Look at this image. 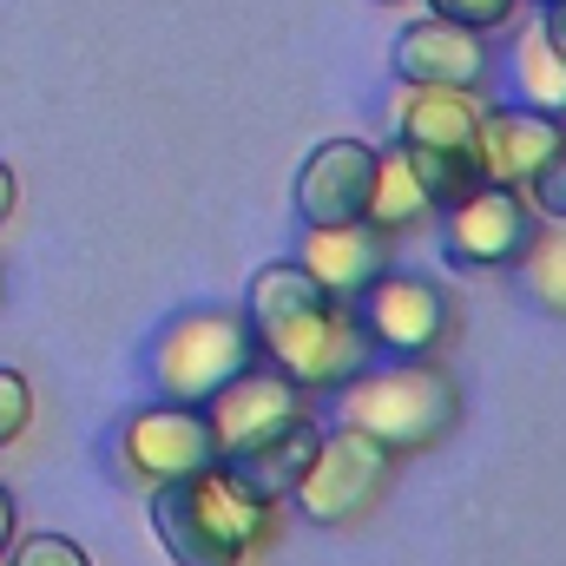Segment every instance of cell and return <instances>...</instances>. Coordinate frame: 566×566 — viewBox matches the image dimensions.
Returning <instances> with one entry per match:
<instances>
[{"label": "cell", "instance_id": "cell-13", "mask_svg": "<svg viewBox=\"0 0 566 566\" xmlns=\"http://www.w3.org/2000/svg\"><path fill=\"white\" fill-rule=\"evenodd\" d=\"M396 251H402V238L376 231L369 218H343V224H303V238H296V251H290V258L323 283L329 296L356 303L369 283L396 264Z\"/></svg>", "mask_w": 566, "mask_h": 566}, {"label": "cell", "instance_id": "cell-18", "mask_svg": "<svg viewBox=\"0 0 566 566\" xmlns=\"http://www.w3.org/2000/svg\"><path fill=\"white\" fill-rule=\"evenodd\" d=\"M507 277L521 283V296H527L541 316L566 323V218H541L534 244L521 251V264H514Z\"/></svg>", "mask_w": 566, "mask_h": 566}, {"label": "cell", "instance_id": "cell-6", "mask_svg": "<svg viewBox=\"0 0 566 566\" xmlns=\"http://www.w3.org/2000/svg\"><path fill=\"white\" fill-rule=\"evenodd\" d=\"M396 468L402 461L376 434H363L349 422H323V441H316V454H310V468H303V481H296V494L283 507H296L310 527H329V534L363 527L389 501Z\"/></svg>", "mask_w": 566, "mask_h": 566}, {"label": "cell", "instance_id": "cell-25", "mask_svg": "<svg viewBox=\"0 0 566 566\" xmlns=\"http://www.w3.org/2000/svg\"><path fill=\"white\" fill-rule=\"evenodd\" d=\"M541 33H547V40H554V46L566 53V0H554V7H541Z\"/></svg>", "mask_w": 566, "mask_h": 566}, {"label": "cell", "instance_id": "cell-9", "mask_svg": "<svg viewBox=\"0 0 566 566\" xmlns=\"http://www.w3.org/2000/svg\"><path fill=\"white\" fill-rule=\"evenodd\" d=\"M205 461H218V441H211L205 409H191V402L151 396V402H139V409L119 422V434H113V468H119V481H133L139 494L178 481V474H198Z\"/></svg>", "mask_w": 566, "mask_h": 566}, {"label": "cell", "instance_id": "cell-4", "mask_svg": "<svg viewBox=\"0 0 566 566\" xmlns=\"http://www.w3.org/2000/svg\"><path fill=\"white\" fill-rule=\"evenodd\" d=\"M258 356V336H251V316L238 303H185L171 310L151 343H145V389L165 396V402H211L231 376H244Z\"/></svg>", "mask_w": 566, "mask_h": 566}, {"label": "cell", "instance_id": "cell-22", "mask_svg": "<svg viewBox=\"0 0 566 566\" xmlns=\"http://www.w3.org/2000/svg\"><path fill=\"white\" fill-rule=\"evenodd\" d=\"M521 191H527V205H534L541 218H566V139L547 151V165H541Z\"/></svg>", "mask_w": 566, "mask_h": 566}, {"label": "cell", "instance_id": "cell-15", "mask_svg": "<svg viewBox=\"0 0 566 566\" xmlns=\"http://www.w3.org/2000/svg\"><path fill=\"white\" fill-rule=\"evenodd\" d=\"M501 80H507V99L547 113V119H566V53L541 33V20H527L501 60Z\"/></svg>", "mask_w": 566, "mask_h": 566}, {"label": "cell", "instance_id": "cell-24", "mask_svg": "<svg viewBox=\"0 0 566 566\" xmlns=\"http://www.w3.org/2000/svg\"><path fill=\"white\" fill-rule=\"evenodd\" d=\"M13 211H20V171H13V165L0 158V224H7Z\"/></svg>", "mask_w": 566, "mask_h": 566}, {"label": "cell", "instance_id": "cell-8", "mask_svg": "<svg viewBox=\"0 0 566 566\" xmlns=\"http://www.w3.org/2000/svg\"><path fill=\"white\" fill-rule=\"evenodd\" d=\"M441 231V258H448V271H481V277H507L514 264H521V251L534 244V231H541V211L527 205V191L521 185H474L468 198H454L441 218H434Z\"/></svg>", "mask_w": 566, "mask_h": 566}, {"label": "cell", "instance_id": "cell-23", "mask_svg": "<svg viewBox=\"0 0 566 566\" xmlns=\"http://www.w3.org/2000/svg\"><path fill=\"white\" fill-rule=\"evenodd\" d=\"M13 534H20V494L0 481V560H7V547H13Z\"/></svg>", "mask_w": 566, "mask_h": 566}, {"label": "cell", "instance_id": "cell-11", "mask_svg": "<svg viewBox=\"0 0 566 566\" xmlns=\"http://www.w3.org/2000/svg\"><path fill=\"white\" fill-rule=\"evenodd\" d=\"M205 409V422H211V441H218V461H231V454H244L251 441H264V434H277V428L303 422V416H316V396L310 389H296L283 369L271 363H251L244 376H231L211 402H198Z\"/></svg>", "mask_w": 566, "mask_h": 566}, {"label": "cell", "instance_id": "cell-20", "mask_svg": "<svg viewBox=\"0 0 566 566\" xmlns=\"http://www.w3.org/2000/svg\"><path fill=\"white\" fill-rule=\"evenodd\" d=\"M33 409H40V396H33V376L0 363V454L27 441V428H33Z\"/></svg>", "mask_w": 566, "mask_h": 566}, {"label": "cell", "instance_id": "cell-12", "mask_svg": "<svg viewBox=\"0 0 566 566\" xmlns=\"http://www.w3.org/2000/svg\"><path fill=\"white\" fill-rule=\"evenodd\" d=\"M376 158L382 145L356 139V133H336V139L310 145L296 178H290V211L296 224H343V218H363L369 211V185H376Z\"/></svg>", "mask_w": 566, "mask_h": 566}, {"label": "cell", "instance_id": "cell-3", "mask_svg": "<svg viewBox=\"0 0 566 566\" xmlns=\"http://www.w3.org/2000/svg\"><path fill=\"white\" fill-rule=\"evenodd\" d=\"M329 402H336V422L376 434L396 461L434 454L441 441L461 434V416H468V396L441 356H376Z\"/></svg>", "mask_w": 566, "mask_h": 566}, {"label": "cell", "instance_id": "cell-28", "mask_svg": "<svg viewBox=\"0 0 566 566\" xmlns=\"http://www.w3.org/2000/svg\"><path fill=\"white\" fill-rule=\"evenodd\" d=\"M0 303H7V271H0Z\"/></svg>", "mask_w": 566, "mask_h": 566}, {"label": "cell", "instance_id": "cell-21", "mask_svg": "<svg viewBox=\"0 0 566 566\" xmlns=\"http://www.w3.org/2000/svg\"><path fill=\"white\" fill-rule=\"evenodd\" d=\"M428 13H441V20H461V27H474V33H507V27H521V0H422Z\"/></svg>", "mask_w": 566, "mask_h": 566}, {"label": "cell", "instance_id": "cell-17", "mask_svg": "<svg viewBox=\"0 0 566 566\" xmlns=\"http://www.w3.org/2000/svg\"><path fill=\"white\" fill-rule=\"evenodd\" d=\"M376 231H389V238H422L434 231V198L422 191V178L409 171V158L396 151V145H382V158H376V185H369V211H363Z\"/></svg>", "mask_w": 566, "mask_h": 566}, {"label": "cell", "instance_id": "cell-27", "mask_svg": "<svg viewBox=\"0 0 566 566\" xmlns=\"http://www.w3.org/2000/svg\"><path fill=\"white\" fill-rule=\"evenodd\" d=\"M376 7H416V0H376Z\"/></svg>", "mask_w": 566, "mask_h": 566}, {"label": "cell", "instance_id": "cell-19", "mask_svg": "<svg viewBox=\"0 0 566 566\" xmlns=\"http://www.w3.org/2000/svg\"><path fill=\"white\" fill-rule=\"evenodd\" d=\"M0 566H99V560L73 534H60V527H20Z\"/></svg>", "mask_w": 566, "mask_h": 566}, {"label": "cell", "instance_id": "cell-5", "mask_svg": "<svg viewBox=\"0 0 566 566\" xmlns=\"http://www.w3.org/2000/svg\"><path fill=\"white\" fill-rule=\"evenodd\" d=\"M494 93H461V86H396L389 126L396 151L409 158V171L422 178L434 211H448L454 198H468L481 185V106Z\"/></svg>", "mask_w": 566, "mask_h": 566}, {"label": "cell", "instance_id": "cell-2", "mask_svg": "<svg viewBox=\"0 0 566 566\" xmlns=\"http://www.w3.org/2000/svg\"><path fill=\"white\" fill-rule=\"evenodd\" d=\"M151 541L171 566H251L283 527V507L264 501L231 461H205L165 488H145Z\"/></svg>", "mask_w": 566, "mask_h": 566}, {"label": "cell", "instance_id": "cell-14", "mask_svg": "<svg viewBox=\"0 0 566 566\" xmlns=\"http://www.w3.org/2000/svg\"><path fill=\"white\" fill-rule=\"evenodd\" d=\"M560 139H566V119H547V113H534L521 99H488L481 106V145H474L481 178L488 185H527Z\"/></svg>", "mask_w": 566, "mask_h": 566}, {"label": "cell", "instance_id": "cell-16", "mask_svg": "<svg viewBox=\"0 0 566 566\" xmlns=\"http://www.w3.org/2000/svg\"><path fill=\"white\" fill-rule=\"evenodd\" d=\"M316 441H323V416H303V422H290V428H277V434H264V441H251L244 454H231V468H238L264 501L283 507V501L296 494V481H303Z\"/></svg>", "mask_w": 566, "mask_h": 566}, {"label": "cell", "instance_id": "cell-10", "mask_svg": "<svg viewBox=\"0 0 566 566\" xmlns=\"http://www.w3.org/2000/svg\"><path fill=\"white\" fill-rule=\"evenodd\" d=\"M389 73L396 86H461V93H494V73H501V53H494V33H474L461 20H402L396 40H389Z\"/></svg>", "mask_w": 566, "mask_h": 566}, {"label": "cell", "instance_id": "cell-7", "mask_svg": "<svg viewBox=\"0 0 566 566\" xmlns=\"http://www.w3.org/2000/svg\"><path fill=\"white\" fill-rule=\"evenodd\" d=\"M349 310L376 356H441L461 336L454 283H441V271H416V264H389Z\"/></svg>", "mask_w": 566, "mask_h": 566}, {"label": "cell", "instance_id": "cell-26", "mask_svg": "<svg viewBox=\"0 0 566 566\" xmlns=\"http://www.w3.org/2000/svg\"><path fill=\"white\" fill-rule=\"evenodd\" d=\"M521 7H534V13H541V7H554V0H521Z\"/></svg>", "mask_w": 566, "mask_h": 566}, {"label": "cell", "instance_id": "cell-1", "mask_svg": "<svg viewBox=\"0 0 566 566\" xmlns=\"http://www.w3.org/2000/svg\"><path fill=\"white\" fill-rule=\"evenodd\" d=\"M238 310L251 316L258 356L271 369H283L296 389H310V396H336L349 376H363L376 363L356 310L343 296H329L296 258L258 264L244 296H238Z\"/></svg>", "mask_w": 566, "mask_h": 566}]
</instances>
